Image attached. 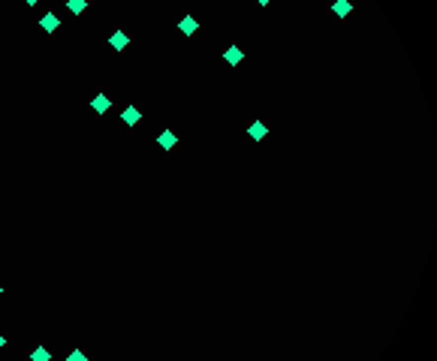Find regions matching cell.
Wrapping results in <instances>:
<instances>
[{
	"label": "cell",
	"mask_w": 437,
	"mask_h": 361,
	"mask_svg": "<svg viewBox=\"0 0 437 361\" xmlns=\"http://www.w3.org/2000/svg\"><path fill=\"white\" fill-rule=\"evenodd\" d=\"M91 108H94L97 115H106L109 108H112V102H109V96H106V93H97V96L91 99Z\"/></svg>",
	"instance_id": "1"
},
{
	"label": "cell",
	"mask_w": 437,
	"mask_h": 361,
	"mask_svg": "<svg viewBox=\"0 0 437 361\" xmlns=\"http://www.w3.org/2000/svg\"><path fill=\"white\" fill-rule=\"evenodd\" d=\"M247 135H250L253 141H263V138L269 135V127H266L263 121H253V124H250V130H247Z\"/></svg>",
	"instance_id": "2"
},
{
	"label": "cell",
	"mask_w": 437,
	"mask_h": 361,
	"mask_svg": "<svg viewBox=\"0 0 437 361\" xmlns=\"http://www.w3.org/2000/svg\"><path fill=\"white\" fill-rule=\"evenodd\" d=\"M40 27H43V30H46V33H55V30H57V27H60V18H57V15H55V12H46V15H43V18H40Z\"/></svg>",
	"instance_id": "3"
},
{
	"label": "cell",
	"mask_w": 437,
	"mask_h": 361,
	"mask_svg": "<svg viewBox=\"0 0 437 361\" xmlns=\"http://www.w3.org/2000/svg\"><path fill=\"white\" fill-rule=\"evenodd\" d=\"M223 60H226V63H229V66H238V63H241V60H244V51H241V48H238V45H229V48H226V51H223Z\"/></svg>",
	"instance_id": "4"
},
{
	"label": "cell",
	"mask_w": 437,
	"mask_h": 361,
	"mask_svg": "<svg viewBox=\"0 0 437 361\" xmlns=\"http://www.w3.org/2000/svg\"><path fill=\"white\" fill-rule=\"evenodd\" d=\"M139 118H142V112H139L136 105H127L124 112H121V121H124L127 127H136V124H139Z\"/></svg>",
	"instance_id": "5"
},
{
	"label": "cell",
	"mask_w": 437,
	"mask_h": 361,
	"mask_svg": "<svg viewBox=\"0 0 437 361\" xmlns=\"http://www.w3.org/2000/svg\"><path fill=\"white\" fill-rule=\"evenodd\" d=\"M127 43H130V36H127L124 30H115L112 36H109V45H112L115 51H121V48H127Z\"/></svg>",
	"instance_id": "6"
},
{
	"label": "cell",
	"mask_w": 437,
	"mask_h": 361,
	"mask_svg": "<svg viewBox=\"0 0 437 361\" xmlns=\"http://www.w3.org/2000/svg\"><path fill=\"white\" fill-rule=\"evenodd\" d=\"M157 144H160V148H163V151H172V148H175V144H178V135L166 130V133H160V135H157Z\"/></svg>",
	"instance_id": "7"
},
{
	"label": "cell",
	"mask_w": 437,
	"mask_h": 361,
	"mask_svg": "<svg viewBox=\"0 0 437 361\" xmlns=\"http://www.w3.org/2000/svg\"><path fill=\"white\" fill-rule=\"evenodd\" d=\"M332 12H335L338 18H347V15L353 12V3H350V0H335V3H332Z\"/></svg>",
	"instance_id": "8"
},
{
	"label": "cell",
	"mask_w": 437,
	"mask_h": 361,
	"mask_svg": "<svg viewBox=\"0 0 437 361\" xmlns=\"http://www.w3.org/2000/svg\"><path fill=\"white\" fill-rule=\"evenodd\" d=\"M178 27H181V33H187V36H190V33H196V30H199V21L187 15V18H181V21H178Z\"/></svg>",
	"instance_id": "9"
},
{
	"label": "cell",
	"mask_w": 437,
	"mask_h": 361,
	"mask_svg": "<svg viewBox=\"0 0 437 361\" xmlns=\"http://www.w3.org/2000/svg\"><path fill=\"white\" fill-rule=\"evenodd\" d=\"M30 361H52V352H49L46 346H36V349L30 352Z\"/></svg>",
	"instance_id": "10"
},
{
	"label": "cell",
	"mask_w": 437,
	"mask_h": 361,
	"mask_svg": "<svg viewBox=\"0 0 437 361\" xmlns=\"http://www.w3.org/2000/svg\"><path fill=\"white\" fill-rule=\"evenodd\" d=\"M85 3H88V0H66V9L72 15H79V12H85Z\"/></svg>",
	"instance_id": "11"
},
{
	"label": "cell",
	"mask_w": 437,
	"mask_h": 361,
	"mask_svg": "<svg viewBox=\"0 0 437 361\" xmlns=\"http://www.w3.org/2000/svg\"><path fill=\"white\" fill-rule=\"evenodd\" d=\"M66 361H88V355H85L82 349H69V355H66Z\"/></svg>",
	"instance_id": "12"
},
{
	"label": "cell",
	"mask_w": 437,
	"mask_h": 361,
	"mask_svg": "<svg viewBox=\"0 0 437 361\" xmlns=\"http://www.w3.org/2000/svg\"><path fill=\"white\" fill-rule=\"evenodd\" d=\"M24 3H27V6H36V3H40V0H24Z\"/></svg>",
	"instance_id": "13"
},
{
	"label": "cell",
	"mask_w": 437,
	"mask_h": 361,
	"mask_svg": "<svg viewBox=\"0 0 437 361\" xmlns=\"http://www.w3.org/2000/svg\"><path fill=\"white\" fill-rule=\"evenodd\" d=\"M3 346H6V337H3V334H0V349H3Z\"/></svg>",
	"instance_id": "14"
},
{
	"label": "cell",
	"mask_w": 437,
	"mask_h": 361,
	"mask_svg": "<svg viewBox=\"0 0 437 361\" xmlns=\"http://www.w3.org/2000/svg\"><path fill=\"white\" fill-rule=\"evenodd\" d=\"M257 3H263V6H266V3H272V0H257Z\"/></svg>",
	"instance_id": "15"
},
{
	"label": "cell",
	"mask_w": 437,
	"mask_h": 361,
	"mask_svg": "<svg viewBox=\"0 0 437 361\" xmlns=\"http://www.w3.org/2000/svg\"><path fill=\"white\" fill-rule=\"evenodd\" d=\"M0 295H3V286H0Z\"/></svg>",
	"instance_id": "16"
}]
</instances>
